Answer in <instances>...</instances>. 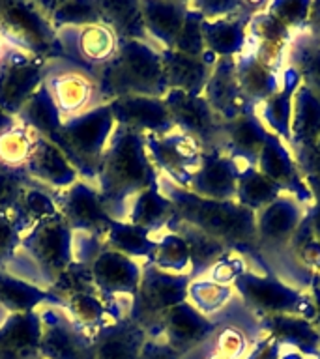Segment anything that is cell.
<instances>
[{
    "label": "cell",
    "mask_w": 320,
    "mask_h": 359,
    "mask_svg": "<svg viewBox=\"0 0 320 359\" xmlns=\"http://www.w3.org/2000/svg\"><path fill=\"white\" fill-rule=\"evenodd\" d=\"M159 178L146 151L145 137L116 126L107 142L95 182L107 215L112 221L126 223L135 198L159 184Z\"/></svg>",
    "instance_id": "6da1fadb"
},
{
    "label": "cell",
    "mask_w": 320,
    "mask_h": 359,
    "mask_svg": "<svg viewBox=\"0 0 320 359\" xmlns=\"http://www.w3.org/2000/svg\"><path fill=\"white\" fill-rule=\"evenodd\" d=\"M159 189L174 204V217L202 230L229 251H251L257 243V213L236 201H212L159 178Z\"/></svg>",
    "instance_id": "7a4b0ae2"
},
{
    "label": "cell",
    "mask_w": 320,
    "mask_h": 359,
    "mask_svg": "<svg viewBox=\"0 0 320 359\" xmlns=\"http://www.w3.org/2000/svg\"><path fill=\"white\" fill-rule=\"evenodd\" d=\"M72 245V229L56 213L22 236L4 271L41 290H49L73 262Z\"/></svg>",
    "instance_id": "3957f363"
},
{
    "label": "cell",
    "mask_w": 320,
    "mask_h": 359,
    "mask_svg": "<svg viewBox=\"0 0 320 359\" xmlns=\"http://www.w3.org/2000/svg\"><path fill=\"white\" fill-rule=\"evenodd\" d=\"M94 75L105 105L128 95L165 97L168 92L161 49L145 41H122L116 56L94 69Z\"/></svg>",
    "instance_id": "277c9868"
},
{
    "label": "cell",
    "mask_w": 320,
    "mask_h": 359,
    "mask_svg": "<svg viewBox=\"0 0 320 359\" xmlns=\"http://www.w3.org/2000/svg\"><path fill=\"white\" fill-rule=\"evenodd\" d=\"M114 128L116 122L111 109L109 105H103L62 123L47 139L64 154L69 165L75 168L79 180L95 185L101 159Z\"/></svg>",
    "instance_id": "5b68a950"
},
{
    "label": "cell",
    "mask_w": 320,
    "mask_h": 359,
    "mask_svg": "<svg viewBox=\"0 0 320 359\" xmlns=\"http://www.w3.org/2000/svg\"><path fill=\"white\" fill-rule=\"evenodd\" d=\"M0 38L11 49L41 60L64 56L44 0H0Z\"/></svg>",
    "instance_id": "8992f818"
},
{
    "label": "cell",
    "mask_w": 320,
    "mask_h": 359,
    "mask_svg": "<svg viewBox=\"0 0 320 359\" xmlns=\"http://www.w3.org/2000/svg\"><path fill=\"white\" fill-rule=\"evenodd\" d=\"M41 86L55 103L62 123L105 105L94 72L64 56L45 62Z\"/></svg>",
    "instance_id": "52a82bcc"
},
{
    "label": "cell",
    "mask_w": 320,
    "mask_h": 359,
    "mask_svg": "<svg viewBox=\"0 0 320 359\" xmlns=\"http://www.w3.org/2000/svg\"><path fill=\"white\" fill-rule=\"evenodd\" d=\"M189 283V275L165 273L146 262L139 288L131 302L129 318L145 331L148 339H161L163 318L174 305L187 299Z\"/></svg>",
    "instance_id": "ba28073f"
},
{
    "label": "cell",
    "mask_w": 320,
    "mask_h": 359,
    "mask_svg": "<svg viewBox=\"0 0 320 359\" xmlns=\"http://www.w3.org/2000/svg\"><path fill=\"white\" fill-rule=\"evenodd\" d=\"M142 268L145 262L124 257L107 245L90 262L95 290L107 303L112 322L129 318L131 302L139 288Z\"/></svg>",
    "instance_id": "9c48e42d"
},
{
    "label": "cell",
    "mask_w": 320,
    "mask_h": 359,
    "mask_svg": "<svg viewBox=\"0 0 320 359\" xmlns=\"http://www.w3.org/2000/svg\"><path fill=\"white\" fill-rule=\"evenodd\" d=\"M232 288L240 294L246 307L258 318L274 314H296L307 320L314 318L313 297L305 296L274 277H262L246 271L234 280Z\"/></svg>",
    "instance_id": "30bf717a"
},
{
    "label": "cell",
    "mask_w": 320,
    "mask_h": 359,
    "mask_svg": "<svg viewBox=\"0 0 320 359\" xmlns=\"http://www.w3.org/2000/svg\"><path fill=\"white\" fill-rule=\"evenodd\" d=\"M145 146L159 176L182 189H189L202 163V146L193 137L174 129L165 135H146Z\"/></svg>",
    "instance_id": "8fae6325"
},
{
    "label": "cell",
    "mask_w": 320,
    "mask_h": 359,
    "mask_svg": "<svg viewBox=\"0 0 320 359\" xmlns=\"http://www.w3.org/2000/svg\"><path fill=\"white\" fill-rule=\"evenodd\" d=\"M36 311L41 324V359H95L94 339L77 330L60 307L44 303Z\"/></svg>",
    "instance_id": "7c38bea8"
},
{
    "label": "cell",
    "mask_w": 320,
    "mask_h": 359,
    "mask_svg": "<svg viewBox=\"0 0 320 359\" xmlns=\"http://www.w3.org/2000/svg\"><path fill=\"white\" fill-rule=\"evenodd\" d=\"M51 196L55 201L56 212L60 213L72 232H86L105 240L114 221L107 215L95 185L77 180L66 189L51 191Z\"/></svg>",
    "instance_id": "4fadbf2b"
},
{
    "label": "cell",
    "mask_w": 320,
    "mask_h": 359,
    "mask_svg": "<svg viewBox=\"0 0 320 359\" xmlns=\"http://www.w3.org/2000/svg\"><path fill=\"white\" fill-rule=\"evenodd\" d=\"M174 128L189 135L202 146V150H221V120L208 105L204 95H193L168 90L163 97Z\"/></svg>",
    "instance_id": "5bb4252c"
},
{
    "label": "cell",
    "mask_w": 320,
    "mask_h": 359,
    "mask_svg": "<svg viewBox=\"0 0 320 359\" xmlns=\"http://www.w3.org/2000/svg\"><path fill=\"white\" fill-rule=\"evenodd\" d=\"M45 62L10 49L0 66V112L17 116L44 83Z\"/></svg>",
    "instance_id": "9a60e30c"
},
{
    "label": "cell",
    "mask_w": 320,
    "mask_h": 359,
    "mask_svg": "<svg viewBox=\"0 0 320 359\" xmlns=\"http://www.w3.org/2000/svg\"><path fill=\"white\" fill-rule=\"evenodd\" d=\"M56 36L64 50V58L77 62L92 72L111 62L122 43L114 30L101 21L84 27L60 28L56 30Z\"/></svg>",
    "instance_id": "2e32d148"
},
{
    "label": "cell",
    "mask_w": 320,
    "mask_h": 359,
    "mask_svg": "<svg viewBox=\"0 0 320 359\" xmlns=\"http://www.w3.org/2000/svg\"><path fill=\"white\" fill-rule=\"evenodd\" d=\"M109 109L116 126H124L142 137L165 135L176 129L163 97L128 95V97H118L111 101Z\"/></svg>",
    "instance_id": "e0dca14e"
},
{
    "label": "cell",
    "mask_w": 320,
    "mask_h": 359,
    "mask_svg": "<svg viewBox=\"0 0 320 359\" xmlns=\"http://www.w3.org/2000/svg\"><path fill=\"white\" fill-rule=\"evenodd\" d=\"M257 168L266 178L279 185L281 189L294 196L298 202L309 204V206L314 204V196L309 189L307 180L300 176V168L292 157V151L286 150L283 139H279L277 135L268 131V137L264 140L262 151L258 157Z\"/></svg>",
    "instance_id": "ac0fdd59"
},
{
    "label": "cell",
    "mask_w": 320,
    "mask_h": 359,
    "mask_svg": "<svg viewBox=\"0 0 320 359\" xmlns=\"http://www.w3.org/2000/svg\"><path fill=\"white\" fill-rule=\"evenodd\" d=\"M218 324L199 313L187 299L174 305L163 318V335L168 346L176 350L180 355L193 352L202 342L210 339Z\"/></svg>",
    "instance_id": "d6986e66"
},
{
    "label": "cell",
    "mask_w": 320,
    "mask_h": 359,
    "mask_svg": "<svg viewBox=\"0 0 320 359\" xmlns=\"http://www.w3.org/2000/svg\"><path fill=\"white\" fill-rule=\"evenodd\" d=\"M202 95L221 122H230L247 112H255L238 84L236 58H218Z\"/></svg>",
    "instance_id": "ffe728a7"
},
{
    "label": "cell",
    "mask_w": 320,
    "mask_h": 359,
    "mask_svg": "<svg viewBox=\"0 0 320 359\" xmlns=\"http://www.w3.org/2000/svg\"><path fill=\"white\" fill-rule=\"evenodd\" d=\"M240 178V167L221 150L202 154V163L193 174L189 191L202 198L234 201Z\"/></svg>",
    "instance_id": "44dd1931"
},
{
    "label": "cell",
    "mask_w": 320,
    "mask_h": 359,
    "mask_svg": "<svg viewBox=\"0 0 320 359\" xmlns=\"http://www.w3.org/2000/svg\"><path fill=\"white\" fill-rule=\"evenodd\" d=\"M266 137L268 129L255 116V112H247L244 116L221 123V151L238 167L240 161H244V168L257 167Z\"/></svg>",
    "instance_id": "7402d4cb"
},
{
    "label": "cell",
    "mask_w": 320,
    "mask_h": 359,
    "mask_svg": "<svg viewBox=\"0 0 320 359\" xmlns=\"http://www.w3.org/2000/svg\"><path fill=\"white\" fill-rule=\"evenodd\" d=\"M218 56L206 50L202 56H189L178 50L161 49V64L168 90L202 95Z\"/></svg>",
    "instance_id": "603a6c76"
},
{
    "label": "cell",
    "mask_w": 320,
    "mask_h": 359,
    "mask_svg": "<svg viewBox=\"0 0 320 359\" xmlns=\"http://www.w3.org/2000/svg\"><path fill=\"white\" fill-rule=\"evenodd\" d=\"M303 217L305 210L300 208V202L291 195H281L269 206L257 212V240L262 245H288Z\"/></svg>",
    "instance_id": "cb8c5ba5"
},
{
    "label": "cell",
    "mask_w": 320,
    "mask_h": 359,
    "mask_svg": "<svg viewBox=\"0 0 320 359\" xmlns=\"http://www.w3.org/2000/svg\"><path fill=\"white\" fill-rule=\"evenodd\" d=\"M140 13L154 45L159 49L173 50L189 15V2L146 0L140 2Z\"/></svg>",
    "instance_id": "d4e9b609"
},
{
    "label": "cell",
    "mask_w": 320,
    "mask_h": 359,
    "mask_svg": "<svg viewBox=\"0 0 320 359\" xmlns=\"http://www.w3.org/2000/svg\"><path fill=\"white\" fill-rule=\"evenodd\" d=\"M38 311L10 314L0 327V359H41Z\"/></svg>",
    "instance_id": "484cf974"
},
{
    "label": "cell",
    "mask_w": 320,
    "mask_h": 359,
    "mask_svg": "<svg viewBox=\"0 0 320 359\" xmlns=\"http://www.w3.org/2000/svg\"><path fill=\"white\" fill-rule=\"evenodd\" d=\"M25 172L38 185L49 191H60L79 180L75 168L49 139L41 137Z\"/></svg>",
    "instance_id": "4316f807"
},
{
    "label": "cell",
    "mask_w": 320,
    "mask_h": 359,
    "mask_svg": "<svg viewBox=\"0 0 320 359\" xmlns=\"http://www.w3.org/2000/svg\"><path fill=\"white\" fill-rule=\"evenodd\" d=\"M260 327L266 335L274 337L281 346L294 348L305 358H316L320 352V333L311 320L296 314H274L260 318Z\"/></svg>",
    "instance_id": "83f0119b"
},
{
    "label": "cell",
    "mask_w": 320,
    "mask_h": 359,
    "mask_svg": "<svg viewBox=\"0 0 320 359\" xmlns=\"http://www.w3.org/2000/svg\"><path fill=\"white\" fill-rule=\"evenodd\" d=\"M148 337L131 318L111 322L94 337L95 359H140Z\"/></svg>",
    "instance_id": "f1b7e54d"
},
{
    "label": "cell",
    "mask_w": 320,
    "mask_h": 359,
    "mask_svg": "<svg viewBox=\"0 0 320 359\" xmlns=\"http://www.w3.org/2000/svg\"><path fill=\"white\" fill-rule=\"evenodd\" d=\"M51 305L60 307L67 318L72 320V324L92 339L100 333L101 327L112 322L107 303L95 290L72 292L56 297Z\"/></svg>",
    "instance_id": "f546056e"
},
{
    "label": "cell",
    "mask_w": 320,
    "mask_h": 359,
    "mask_svg": "<svg viewBox=\"0 0 320 359\" xmlns=\"http://www.w3.org/2000/svg\"><path fill=\"white\" fill-rule=\"evenodd\" d=\"M44 135L11 116L0 128V168L6 170H27L34 151Z\"/></svg>",
    "instance_id": "4dcf8cb0"
},
{
    "label": "cell",
    "mask_w": 320,
    "mask_h": 359,
    "mask_svg": "<svg viewBox=\"0 0 320 359\" xmlns=\"http://www.w3.org/2000/svg\"><path fill=\"white\" fill-rule=\"evenodd\" d=\"M302 86V79L292 66H288L283 72L281 77V86L272 97L258 105L255 111L258 112V120L266 122L274 135L279 139L291 140V116H292V97L296 90Z\"/></svg>",
    "instance_id": "1f68e13d"
},
{
    "label": "cell",
    "mask_w": 320,
    "mask_h": 359,
    "mask_svg": "<svg viewBox=\"0 0 320 359\" xmlns=\"http://www.w3.org/2000/svg\"><path fill=\"white\" fill-rule=\"evenodd\" d=\"M236 77L241 94L253 111L258 105H262L268 97H272L281 86L279 73L269 72L268 67H264L260 62L255 60V56L246 50L236 60Z\"/></svg>",
    "instance_id": "d6a6232c"
},
{
    "label": "cell",
    "mask_w": 320,
    "mask_h": 359,
    "mask_svg": "<svg viewBox=\"0 0 320 359\" xmlns=\"http://www.w3.org/2000/svg\"><path fill=\"white\" fill-rule=\"evenodd\" d=\"M320 137V95L300 86L292 97L291 116V146L303 148L314 146Z\"/></svg>",
    "instance_id": "836d02e7"
},
{
    "label": "cell",
    "mask_w": 320,
    "mask_h": 359,
    "mask_svg": "<svg viewBox=\"0 0 320 359\" xmlns=\"http://www.w3.org/2000/svg\"><path fill=\"white\" fill-rule=\"evenodd\" d=\"M101 22L114 30L120 41H145L154 45L146 32L145 19L137 0H100Z\"/></svg>",
    "instance_id": "e575fe53"
},
{
    "label": "cell",
    "mask_w": 320,
    "mask_h": 359,
    "mask_svg": "<svg viewBox=\"0 0 320 359\" xmlns=\"http://www.w3.org/2000/svg\"><path fill=\"white\" fill-rule=\"evenodd\" d=\"M165 230H171L174 234H178L180 238H184L187 247H189L191 280L201 279L202 273H206L219 258L229 252V249L223 243H219L218 240L204 234L202 230L195 229V226H191V224L184 223V221H180L176 217L168 221Z\"/></svg>",
    "instance_id": "d590c367"
},
{
    "label": "cell",
    "mask_w": 320,
    "mask_h": 359,
    "mask_svg": "<svg viewBox=\"0 0 320 359\" xmlns=\"http://www.w3.org/2000/svg\"><path fill=\"white\" fill-rule=\"evenodd\" d=\"M174 217V204L168 196H165L159 189V184L142 191L135 198L133 206L129 210L128 221L135 226L150 230L152 234H159L167 229L168 221Z\"/></svg>",
    "instance_id": "8d00e7d4"
},
{
    "label": "cell",
    "mask_w": 320,
    "mask_h": 359,
    "mask_svg": "<svg viewBox=\"0 0 320 359\" xmlns=\"http://www.w3.org/2000/svg\"><path fill=\"white\" fill-rule=\"evenodd\" d=\"M105 245L124 257L146 264L150 262L152 252L156 249V234L142 226L114 221L105 234Z\"/></svg>",
    "instance_id": "74e56055"
},
{
    "label": "cell",
    "mask_w": 320,
    "mask_h": 359,
    "mask_svg": "<svg viewBox=\"0 0 320 359\" xmlns=\"http://www.w3.org/2000/svg\"><path fill=\"white\" fill-rule=\"evenodd\" d=\"M283 193L279 185L266 178L257 167H247L240 170L238 187H236V202L240 206L260 212L262 208L269 206L272 202L277 201Z\"/></svg>",
    "instance_id": "f35d334b"
},
{
    "label": "cell",
    "mask_w": 320,
    "mask_h": 359,
    "mask_svg": "<svg viewBox=\"0 0 320 359\" xmlns=\"http://www.w3.org/2000/svg\"><path fill=\"white\" fill-rule=\"evenodd\" d=\"M51 303V294L13 275L0 271V305L10 314L30 313L39 305Z\"/></svg>",
    "instance_id": "ab89813d"
},
{
    "label": "cell",
    "mask_w": 320,
    "mask_h": 359,
    "mask_svg": "<svg viewBox=\"0 0 320 359\" xmlns=\"http://www.w3.org/2000/svg\"><path fill=\"white\" fill-rule=\"evenodd\" d=\"M56 206L51 191L41 187V185H32L25 191V195L21 196V201L15 206V210L11 212L13 223H15L17 230L25 236L27 232L39 224L45 219L56 215Z\"/></svg>",
    "instance_id": "60d3db41"
},
{
    "label": "cell",
    "mask_w": 320,
    "mask_h": 359,
    "mask_svg": "<svg viewBox=\"0 0 320 359\" xmlns=\"http://www.w3.org/2000/svg\"><path fill=\"white\" fill-rule=\"evenodd\" d=\"M44 8L55 30L101 21L100 0H45Z\"/></svg>",
    "instance_id": "b9f144b4"
},
{
    "label": "cell",
    "mask_w": 320,
    "mask_h": 359,
    "mask_svg": "<svg viewBox=\"0 0 320 359\" xmlns=\"http://www.w3.org/2000/svg\"><path fill=\"white\" fill-rule=\"evenodd\" d=\"M150 264L165 273L191 277L189 247L184 238H180L171 230H163L156 234V249L152 252Z\"/></svg>",
    "instance_id": "7bdbcfd3"
},
{
    "label": "cell",
    "mask_w": 320,
    "mask_h": 359,
    "mask_svg": "<svg viewBox=\"0 0 320 359\" xmlns=\"http://www.w3.org/2000/svg\"><path fill=\"white\" fill-rule=\"evenodd\" d=\"M288 58L303 86L320 95V45L314 43L307 34H302L300 38L292 39Z\"/></svg>",
    "instance_id": "ee69618b"
},
{
    "label": "cell",
    "mask_w": 320,
    "mask_h": 359,
    "mask_svg": "<svg viewBox=\"0 0 320 359\" xmlns=\"http://www.w3.org/2000/svg\"><path fill=\"white\" fill-rule=\"evenodd\" d=\"M17 118L32 129H36L39 135H44L45 139L51 137L62 126L60 114H58L55 103L51 101L44 86L28 100V103L22 107Z\"/></svg>",
    "instance_id": "f6af8a7d"
},
{
    "label": "cell",
    "mask_w": 320,
    "mask_h": 359,
    "mask_svg": "<svg viewBox=\"0 0 320 359\" xmlns=\"http://www.w3.org/2000/svg\"><path fill=\"white\" fill-rule=\"evenodd\" d=\"M234 288L229 285H219L210 279H193L187 286V302L193 307L210 318V314L218 313L230 299Z\"/></svg>",
    "instance_id": "bcb514c9"
},
{
    "label": "cell",
    "mask_w": 320,
    "mask_h": 359,
    "mask_svg": "<svg viewBox=\"0 0 320 359\" xmlns=\"http://www.w3.org/2000/svg\"><path fill=\"white\" fill-rule=\"evenodd\" d=\"M38 185L25 170L0 168V213H11L25 195V191Z\"/></svg>",
    "instance_id": "7dc6e473"
},
{
    "label": "cell",
    "mask_w": 320,
    "mask_h": 359,
    "mask_svg": "<svg viewBox=\"0 0 320 359\" xmlns=\"http://www.w3.org/2000/svg\"><path fill=\"white\" fill-rule=\"evenodd\" d=\"M311 2H272L268 4V13L286 27L291 32L307 30Z\"/></svg>",
    "instance_id": "c3c4849f"
},
{
    "label": "cell",
    "mask_w": 320,
    "mask_h": 359,
    "mask_svg": "<svg viewBox=\"0 0 320 359\" xmlns=\"http://www.w3.org/2000/svg\"><path fill=\"white\" fill-rule=\"evenodd\" d=\"M241 273H246V264L240 258V252L229 251L208 269V279L215 280L219 285L232 286Z\"/></svg>",
    "instance_id": "681fc988"
},
{
    "label": "cell",
    "mask_w": 320,
    "mask_h": 359,
    "mask_svg": "<svg viewBox=\"0 0 320 359\" xmlns=\"http://www.w3.org/2000/svg\"><path fill=\"white\" fill-rule=\"evenodd\" d=\"M21 238L11 213H0V271H4L11 257L15 255Z\"/></svg>",
    "instance_id": "f907efd6"
},
{
    "label": "cell",
    "mask_w": 320,
    "mask_h": 359,
    "mask_svg": "<svg viewBox=\"0 0 320 359\" xmlns=\"http://www.w3.org/2000/svg\"><path fill=\"white\" fill-rule=\"evenodd\" d=\"M247 341L246 337L241 335L236 327H225L215 335V344L213 350H218L219 353H223L230 359H240L246 353Z\"/></svg>",
    "instance_id": "816d5d0a"
},
{
    "label": "cell",
    "mask_w": 320,
    "mask_h": 359,
    "mask_svg": "<svg viewBox=\"0 0 320 359\" xmlns=\"http://www.w3.org/2000/svg\"><path fill=\"white\" fill-rule=\"evenodd\" d=\"M140 359H182V355L161 339H148L140 350Z\"/></svg>",
    "instance_id": "f5cc1de1"
},
{
    "label": "cell",
    "mask_w": 320,
    "mask_h": 359,
    "mask_svg": "<svg viewBox=\"0 0 320 359\" xmlns=\"http://www.w3.org/2000/svg\"><path fill=\"white\" fill-rule=\"evenodd\" d=\"M246 359H281V344L274 337H262L253 344L251 352L247 353Z\"/></svg>",
    "instance_id": "db71d44e"
},
{
    "label": "cell",
    "mask_w": 320,
    "mask_h": 359,
    "mask_svg": "<svg viewBox=\"0 0 320 359\" xmlns=\"http://www.w3.org/2000/svg\"><path fill=\"white\" fill-rule=\"evenodd\" d=\"M307 36L313 39L314 43L320 45V2H313L311 4V11H309L307 21Z\"/></svg>",
    "instance_id": "11a10c76"
},
{
    "label": "cell",
    "mask_w": 320,
    "mask_h": 359,
    "mask_svg": "<svg viewBox=\"0 0 320 359\" xmlns=\"http://www.w3.org/2000/svg\"><path fill=\"white\" fill-rule=\"evenodd\" d=\"M313 303H314V318L311 320V324L314 325V330L320 333V286L316 285V280L313 279Z\"/></svg>",
    "instance_id": "9f6ffc18"
},
{
    "label": "cell",
    "mask_w": 320,
    "mask_h": 359,
    "mask_svg": "<svg viewBox=\"0 0 320 359\" xmlns=\"http://www.w3.org/2000/svg\"><path fill=\"white\" fill-rule=\"evenodd\" d=\"M10 49H11V47H8V45H6L4 39L0 38V66H2V62H4L6 55L10 53Z\"/></svg>",
    "instance_id": "6f0895ef"
},
{
    "label": "cell",
    "mask_w": 320,
    "mask_h": 359,
    "mask_svg": "<svg viewBox=\"0 0 320 359\" xmlns=\"http://www.w3.org/2000/svg\"><path fill=\"white\" fill-rule=\"evenodd\" d=\"M281 359H307L305 355H302L300 352H296V350H292V352L285 353V355H281Z\"/></svg>",
    "instance_id": "680465c9"
},
{
    "label": "cell",
    "mask_w": 320,
    "mask_h": 359,
    "mask_svg": "<svg viewBox=\"0 0 320 359\" xmlns=\"http://www.w3.org/2000/svg\"><path fill=\"white\" fill-rule=\"evenodd\" d=\"M204 359H230V358H227V355H223V353H219L218 350H212V352L208 353Z\"/></svg>",
    "instance_id": "91938a15"
},
{
    "label": "cell",
    "mask_w": 320,
    "mask_h": 359,
    "mask_svg": "<svg viewBox=\"0 0 320 359\" xmlns=\"http://www.w3.org/2000/svg\"><path fill=\"white\" fill-rule=\"evenodd\" d=\"M8 318H10V313H8V311H6V309L2 307V305H0V327L4 325V322Z\"/></svg>",
    "instance_id": "94428289"
},
{
    "label": "cell",
    "mask_w": 320,
    "mask_h": 359,
    "mask_svg": "<svg viewBox=\"0 0 320 359\" xmlns=\"http://www.w3.org/2000/svg\"><path fill=\"white\" fill-rule=\"evenodd\" d=\"M314 146H316V148L320 150V137H319V140H316V144H314Z\"/></svg>",
    "instance_id": "6125c7cd"
},
{
    "label": "cell",
    "mask_w": 320,
    "mask_h": 359,
    "mask_svg": "<svg viewBox=\"0 0 320 359\" xmlns=\"http://www.w3.org/2000/svg\"><path fill=\"white\" fill-rule=\"evenodd\" d=\"M316 359H320V352H319V355H316Z\"/></svg>",
    "instance_id": "be15d7a7"
}]
</instances>
